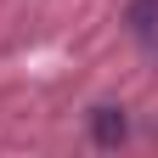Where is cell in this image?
<instances>
[{
  "label": "cell",
  "instance_id": "6da1fadb",
  "mask_svg": "<svg viewBox=\"0 0 158 158\" xmlns=\"http://www.w3.org/2000/svg\"><path fill=\"white\" fill-rule=\"evenodd\" d=\"M124 135H130L124 107H90V141H96V147H118Z\"/></svg>",
  "mask_w": 158,
  "mask_h": 158
},
{
  "label": "cell",
  "instance_id": "7a4b0ae2",
  "mask_svg": "<svg viewBox=\"0 0 158 158\" xmlns=\"http://www.w3.org/2000/svg\"><path fill=\"white\" fill-rule=\"evenodd\" d=\"M130 28L141 34V40L158 34V0H130Z\"/></svg>",
  "mask_w": 158,
  "mask_h": 158
}]
</instances>
